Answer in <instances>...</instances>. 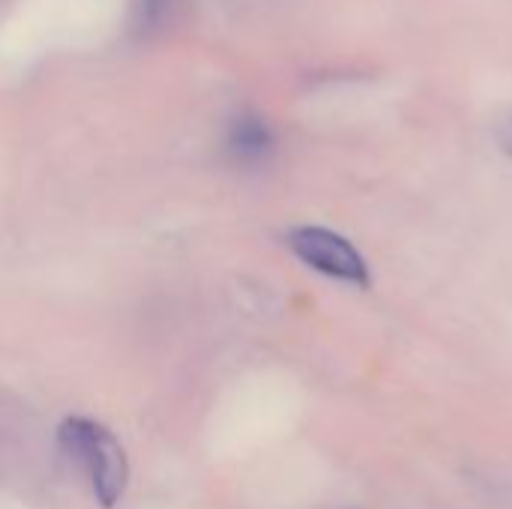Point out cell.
Returning <instances> with one entry per match:
<instances>
[{"label": "cell", "instance_id": "obj_1", "mask_svg": "<svg viewBox=\"0 0 512 509\" xmlns=\"http://www.w3.org/2000/svg\"><path fill=\"white\" fill-rule=\"evenodd\" d=\"M60 450L75 459L102 507H114L129 483V462L120 441L99 423L87 417H69L57 429Z\"/></svg>", "mask_w": 512, "mask_h": 509}, {"label": "cell", "instance_id": "obj_4", "mask_svg": "<svg viewBox=\"0 0 512 509\" xmlns=\"http://www.w3.org/2000/svg\"><path fill=\"white\" fill-rule=\"evenodd\" d=\"M180 0H135L132 3V27L141 36L159 33L177 12Z\"/></svg>", "mask_w": 512, "mask_h": 509}, {"label": "cell", "instance_id": "obj_5", "mask_svg": "<svg viewBox=\"0 0 512 509\" xmlns=\"http://www.w3.org/2000/svg\"><path fill=\"white\" fill-rule=\"evenodd\" d=\"M498 144H501V150L512 156V114L510 117H504L501 120V126H498Z\"/></svg>", "mask_w": 512, "mask_h": 509}, {"label": "cell", "instance_id": "obj_3", "mask_svg": "<svg viewBox=\"0 0 512 509\" xmlns=\"http://www.w3.org/2000/svg\"><path fill=\"white\" fill-rule=\"evenodd\" d=\"M273 147H276V138H273V129L264 117L246 111V114L231 120L228 135H225V150L234 162L258 165L273 153Z\"/></svg>", "mask_w": 512, "mask_h": 509}, {"label": "cell", "instance_id": "obj_2", "mask_svg": "<svg viewBox=\"0 0 512 509\" xmlns=\"http://www.w3.org/2000/svg\"><path fill=\"white\" fill-rule=\"evenodd\" d=\"M288 249L306 267H312L315 273L330 276L336 282H348V285H357V288H366L372 282L369 264L357 252V246L351 240H345L342 234L330 231V228H318V225L294 228L288 234Z\"/></svg>", "mask_w": 512, "mask_h": 509}]
</instances>
